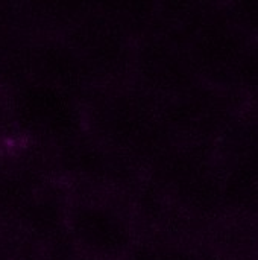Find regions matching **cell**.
<instances>
[{
  "instance_id": "obj_4",
  "label": "cell",
  "mask_w": 258,
  "mask_h": 260,
  "mask_svg": "<svg viewBox=\"0 0 258 260\" xmlns=\"http://www.w3.org/2000/svg\"><path fill=\"white\" fill-rule=\"evenodd\" d=\"M225 9L239 27L258 40V0H227Z\"/></svg>"
},
{
  "instance_id": "obj_2",
  "label": "cell",
  "mask_w": 258,
  "mask_h": 260,
  "mask_svg": "<svg viewBox=\"0 0 258 260\" xmlns=\"http://www.w3.org/2000/svg\"><path fill=\"white\" fill-rule=\"evenodd\" d=\"M252 38L230 17L227 9L214 14L204 34V58L210 72L228 84L242 53Z\"/></svg>"
},
{
  "instance_id": "obj_3",
  "label": "cell",
  "mask_w": 258,
  "mask_h": 260,
  "mask_svg": "<svg viewBox=\"0 0 258 260\" xmlns=\"http://www.w3.org/2000/svg\"><path fill=\"white\" fill-rule=\"evenodd\" d=\"M237 96L254 99L258 104V40H251L237 61L228 84Z\"/></svg>"
},
{
  "instance_id": "obj_1",
  "label": "cell",
  "mask_w": 258,
  "mask_h": 260,
  "mask_svg": "<svg viewBox=\"0 0 258 260\" xmlns=\"http://www.w3.org/2000/svg\"><path fill=\"white\" fill-rule=\"evenodd\" d=\"M62 229L84 260H126L140 244L134 215L109 195H73L62 209Z\"/></svg>"
}]
</instances>
